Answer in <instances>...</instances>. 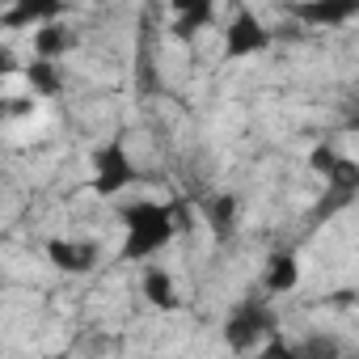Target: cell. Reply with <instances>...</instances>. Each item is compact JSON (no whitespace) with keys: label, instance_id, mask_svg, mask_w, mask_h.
<instances>
[{"label":"cell","instance_id":"obj_1","mask_svg":"<svg viewBox=\"0 0 359 359\" xmlns=\"http://www.w3.org/2000/svg\"><path fill=\"white\" fill-rule=\"evenodd\" d=\"M177 203H152V199H135L123 208V258L127 262H144L156 258L182 229L177 220Z\"/></svg>","mask_w":359,"mask_h":359},{"label":"cell","instance_id":"obj_2","mask_svg":"<svg viewBox=\"0 0 359 359\" xmlns=\"http://www.w3.org/2000/svg\"><path fill=\"white\" fill-rule=\"evenodd\" d=\"M275 334H279V317H275V309H271L266 300H241V304L229 313V321H224V342H229V351H237V355L262 351Z\"/></svg>","mask_w":359,"mask_h":359},{"label":"cell","instance_id":"obj_3","mask_svg":"<svg viewBox=\"0 0 359 359\" xmlns=\"http://www.w3.org/2000/svg\"><path fill=\"white\" fill-rule=\"evenodd\" d=\"M89 177H93V191H97L102 199L123 195V191L135 182V161H131L127 144H123V140H106V144L93 152V161H89Z\"/></svg>","mask_w":359,"mask_h":359},{"label":"cell","instance_id":"obj_4","mask_svg":"<svg viewBox=\"0 0 359 359\" xmlns=\"http://www.w3.org/2000/svg\"><path fill=\"white\" fill-rule=\"evenodd\" d=\"M313 169L325 177V187H330V195H338V203L359 191V161H351L346 152H338L330 144L313 152Z\"/></svg>","mask_w":359,"mask_h":359},{"label":"cell","instance_id":"obj_5","mask_svg":"<svg viewBox=\"0 0 359 359\" xmlns=\"http://www.w3.org/2000/svg\"><path fill=\"white\" fill-rule=\"evenodd\" d=\"M266 47H271V34L258 22V13L254 9H237V18L224 30V60H245V55H258Z\"/></svg>","mask_w":359,"mask_h":359},{"label":"cell","instance_id":"obj_6","mask_svg":"<svg viewBox=\"0 0 359 359\" xmlns=\"http://www.w3.org/2000/svg\"><path fill=\"white\" fill-rule=\"evenodd\" d=\"M47 262L64 275H85L97 262V245L81 241V237H51L47 241Z\"/></svg>","mask_w":359,"mask_h":359},{"label":"cell","instance_id":"obj_7","mask_svg":"<svg viewBox=\"0 0 359 359\" xmlns=\"http://www.w3.org/2000/svg\"><path fill=\"white\" fill-rule=\"evenodd\" d=\"M262 283H266L271 296H287V292H296V283H300V258H296V250H279V254H271V258H266V275H262Z\"/></svg>","mask_w":359,"mask_h":359},{"label":"cell","instance_id":"obj_8","mask_svg":"<svg viewBox=\"0 0 359 359\" xmlns=\"http://www.w3.org/2000/svg\"><path fill=\"white\" fill-rule=\"evenodd\" d=\"M140 292H144V300H148L152 309H165V313L182 304V296H177V279H173L165 266H148L144 279H140Z\"/></svg>","mask_w":359,"mask_h":359},{"label":"cell","instance_id":"obj_9","mask_svg":"<svg viewBox=\"0 0 359 359\" xmlns=\"http://www.w3.org/2000/svg\"><path fill=\"white\" fill-rule=\"evenodd\" d=\"M292 13L300 22H309V26H342L351 18H359V5H338V0H325V5H300Z\"/></svg>","mask_w":359,"mask_h":359},{"label":"cell","instance_id":"obj_10","mask_svg":"<svg viewBox=\"0 0 359 359\" xmlns=\"http://www.w3.org/2000/svg\"><path fill=\"white\" fill-rule=\"evenodd\" d=\"M26 85H30L39 97H55V93L64 89V72H60V64H51V60H30Z\"/></svg>","mask_w":359,"mask_h":359},{"label":"cell","instance_id":"obj_11","mask_svg":"<svg viewBox=\"0 0 359 359\" xmlns=\"http://www.w3.org/2000/svg\"><path fill=\"white\" fill-rule=\"evenodd\" d=\"M72 43H76V39H72L64 26H39V30H34V60H51V64H55Z\"/></svg>","mask_w":359,"mask_h":359},{"label":"cell","instance_id":"obj_12","mask_svg":"<svg viewBox=\"0 0 359 359\" xmlns=\"http://www.w3.org/2000/svg\"><path fill=\"white\" fill-rule=\"evenodd\" d=\"M212 5H177L173 9V34H182V39H191V34H199L203 26H212Z\"/></svg>","mask_w":359,"mask_h":359},{"label":"cell","instance_id":"obj_13","mask_svg":"<svg viewBox=\"0 0 359 359\" xmlns=\"http://www.w3.org/2000/svg\"><path fill=\"white\" fill-rule=\"evenodd\" d=\"M203 216H208V224H212L216 237H229L233 224H237V199H233V195H220V199L203 203Z\"/></svg>","mask_w":359,"mask_h":359},{"label":"cell","instance_id":"obj_14","mask_svg":"<svg viewBox=\"0 0 359 359\" xmlns=\"http://www.w3.org/2000/svg\"><path fill=\"white\" fill-rule=\"evenodd\" d=\"M296 346H300V359H342V342L330 334H309Z\"/></svg>","mask_w":359,"mask_h":359},{"label":"cell","instance_id":"obj_15","mask_svg":"<svg viewBox=\"0 0 359 359\" xmlns=\"http://www.w3.org/2000/svg\"><path fill=\"white\" fill-rule=\"evenodd\" d=\"M254 359H300V346H296V338H283V334H275Z\"/></svg>","mask_w":359,"mask_h":359},{"label":"cell","instance_id":"obj_16","mask_svg":"<svg viewBox=\"0 0 359 359\" xmlns=\"http://www.w3.org/2000/svg\"><path fill=\"white\" fill-rule=\"evenodd\" d=\"M43 359H68V355H43Z\"/></svg>","mask_w":359,"mask_h":359}]
</instances>
